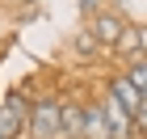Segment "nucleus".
<instances>
[{"mask_svg":"<svg viewBox=\"0 0 147 139\" xmlns=\"http://www.w3.org/2000/svg\"><path fill=\"white\" fill-rule=\"evenodd\" d=\"M25 131L34 139H63V101H55V97L38 101L25 118Z\"/></svg>","mask_w":147,"mask_h":139,"instance_id":"1","label":"nucleus"},{"mask_svg":"<svg viewBox=\"0 0 147 139\" xmlns=\"http://www.w3.org/2000/svg\"><path fill=\"white\" fill-rule=\"evenodd\" d=\"M25 118H30V105L21 97H9V105H0V139H17L25 131Z\"/></svg>","mask_w":147,"mask_h":139,"instance_id":"2","label":"nucleus"},{"mask_svg":"<svg viewBox=\"0 0 147 139\" xmlns=\"http://www.w3.org/2000/svg\"><path fill=\"white\" fill-rule=\"evenodd\" d=\"M109 97H113V101H122V110H126L130 118H135L139 105H143V93L130 84V76H118V80H113V89H109Z\"/></svg>","mask_w":147,"mask_h":139,"instance_id":"3","label":"nucleus"},{"mask_svg":"<svg viewBox=\"0 0 147 139\" xmlns=\"http://www.w3.org/2000/svg\"><path fill=\"white\" fill-rule=\"evenodd\" d=\"M101 110H105V122H109V135H113V139H130V122H135V118L122 110V101H113V97H109Z\"/></svg>","mask_w":147,"mask_h":139,"instance_id":"4","label":"nucleus"},{"mask_svg":"<svg viewBox=\"0 0 147 139\" xmlns=\"http://www.w3.org/2000/svg\"><path fill=\"white\" fill-rule=\"evenodd\" d=\"M84 139H113V135H109V122H105L101 101H97V105H84Z\"/></svg>","mask_w":147,"mask_h":139,"instance_id":"5","label":"nucleus"},{"mask_svg":"<svg viewBox=\"0 0 147 139\" xmlns=\"http://www.w3.org/2000/svg\"><path fill=\"white\" fill-rule=\"evenodd\" d=\"M88 34L97 38V42H113V46H118V38H122L126 30H122V21H118V17H109V13H101V17L92 21V30H88Z\"/></svg>","mask_w":147,"mask_h":139,"instance_id":"6","label":"nucleus"},{"mask_svg":"<svg viewBox=\"0 0 147 139\" xmlns=\"http://www.w3.org/2000/svg\"><path fill=\"white\" fill-rule=\"evenodd\" d=\"M63 139H84V105H63Z\"/></svg>","mask_w":147,"mask_h":139,"instance_id":"7","label":"nucleus"},{"mask_svg":"<svg viewBox=\"0 0 147 139\" xmlns=\"http://www.w3.org/2000/svg\"><path fill=\"white\" fill-rule=\"evenodd\" d=\"M126 76H130V84H135L139 93H147V59H135V63H130V72H126Z\"/></svg>","mask_w":147,"mask_h":139,"instance_id":"8","label":"nucleus"},{"mask_svg":"<svg viewBox=\"0 0 147 139\" xmlns=\"http://www.w3.org/2000/svg\"><path fill=\"white\" fill-rule=\"evenodd\" d=\"M135 122H139V127H147V93H143V105H139V114H135Z\"/></svg>","mask_w":147,"mask_h":139,"instance_id":"9","label":"nucleus"}]
</instances>
